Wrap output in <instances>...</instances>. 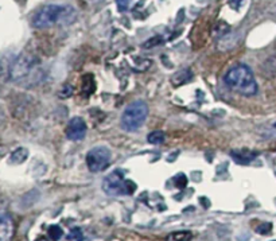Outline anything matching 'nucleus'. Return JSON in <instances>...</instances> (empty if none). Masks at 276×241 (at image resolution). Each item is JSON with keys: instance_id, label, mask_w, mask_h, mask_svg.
Instances as JSON below:
<instances>
[{"instance_id": "nucleus-1", "label": "nucleus", "mask_w": 276, "mask_h": 241, "mask_svg": "<svg viewBox=\"0 0 276 241\" xmlns=\"http://www.w3.org/2000/svg\"><path fill=\"white\" fill-rule=\"evenodd\" d=\"M76 15V9L72 5L47 4L32 16L31 23L35 28H49L55 24H70Z\"/></svg>"}, {"instance_id": "nucleus-2", "label": "nucleus", "mask_w": 276, "mask_h": 241, "mask_svg": "<svg viewBox=\"0 0 276 241\" xmlns=\"http://www.w3.org/2000/svg\"><path fill=\"white\" fill-rule=\"evenodd\" d=\"M224 81L231 91L241 96H255L258 93V82L252 70L247 65H235L225 74Z\"/></svg>"}, {"instance_id": "nucleus-3", "label": "nucleus", "mask_w": 276, "mask_h": 241, "mask_svg": "<svg viewBox=\"0 0 276 241\" xmlns=\"http://www.w3.org/2000/svg\"><path fill=\"white\" fill-rule=\"evenodd\" d=\"M148 115V107L144 101H134L126 108L122 115V128L128 132H134L144 124Z\"/></svg>"}, {"instance_id": "nucleus-4", "label": "nucleus", "mask_w": 276, "mask_h": 241, "mask_svg": "<svg viewBox=\"0 0 276 241\" xmlns=\"http://www.w3.org/2000/svg\"><path fill=\"white\" fill-rule=\"evenodd\" d=\"M135 189V183L126 179L122 170H115L108 174L103 181V190L112 197L131 196Z\"/></svg>"}, {"instance_id": "nucleus-5", "label": "nucleus", "mask_w": 276, "mask_h": 241, "mask_svg": "<svg viewBox=\"0 0 276 241\" xmlns=\"http://www.w3.org/2000/svg\"><path fill=\"white\" fill-rule=\"evenodd\" d=\"M109 163H111V151L107 147H95L86 154V166L92 173L104 171Z\"/></svg>"}, {"instance_id": "nucleus-6", "label": "nucleus", "mask_w": 276, "mask_h": 241, "mask_svg": "<svg viewBox=\"0 0 276 241\" xmlns=\"http://www.w3.org/2000/svg\"><path fill=\"white\" fill-rule=\"evenodd\" d=\"M32 68H34V59L28 54L19 55L15 59L11 68H9V78L12 81H20L27 77L31 73Z\"/></svg>"}, {"instance_id": "nucleus-7", "label": "nucleus", "mask_w": 276, "mask_h": 241, "mask_svg": "<svg viewBox=\"0 0 276 241\" xmlns=\"http://www.w3.org/2000/svg\"><path fill=\"white\" fill-rule=\"evenodd\" d=\"M86 133V124L84 121V119L81 118H73L69 121L68 127H66V136L70 140H81L84 139Z\"/></svg>"}, {"instance_id": "nucleus-8", "label": "nucleus", "mask_w": 276, "mask_h": 241, "mask_svg": "<svg viewBox=\"0 0 276 241\" xmlns=\"http://www.w3.org/2000/svg\"><path fill=\"white\" fill-rule=\"evenodd\" d=\"M15 227L12 219L7 214H0V241H11L14 237Z\"/></svg>"}, {"instance_id": "nucleus-9", "label": "nucleus", "mask_w": 276, "mask_h": 241, "mask_svg": "<svg viewBox=\"0 0 276 241\" xmlns=\"http://www.w3.org/2000/svg\"><path fill=\"white\" fill-rule=\"evenodd\" d=\"M256 132L264 139H276V119L264 121L256 128Z\"/></svg>"}, {"instance_id": "nucleus-10", "label": "nucleus", "mask_w": 276, "mask_h": 241, "mask_svg": "<svg viewBox=\"0 0 276 241\" xmlns=\"http://www.w3.org/2000/svg\"><path fill=\"white\" fill-rule=\"evenodd\" d=\"M193 77V73L189 69H183V70H179L177 73L174 74L171 77V84L175 88L181 87V85H185L186 82H189Z\"/></svg>"}, {"instance_id": "nucleus-11", "label": "nucleus", "mask_w": 276, "mask_h": 241, "mask_svg": "<svg viewBox=\"0 0 276 241\" xmlns=\"http://www.w3.org/2000/svg\"><path fill=\"white\" fill-rule=\"evenodd\" d=\"M231 155L232 158L240 164H248L258 156L256 152H251V151H232Z\"/></svg>"}, {"instance_id": "nucleus-12", "label": "nucleus", "mask_w": 276, "mask_h": 241, "mask_svg": "<svg viewBox=\"0 0 276 241\" xmlns=\"http://www.w3.org/2000/svg\"><path fill=\"white\" fill-rule=\"evenodd\" d=\"M193 239V233L190 231H178L170 233L166 237V241H190Z\"/></svg>"}, {"instance_id": "nucleus-13", "label": "nucleus", "mask_w": 276, "mask_h": 241, "mask_svg": "<svg viewBox=\"0 0 276 241\" xmlns=\"http://www.w3.org/2000/svg\"><path fill=\"white\" fill-rule=\"evenodd\" d=\"M28 156V151L26 150V148H23V147H20V148H16V150L11 154V158H9V162L11 163H15V164H19V163H23L24 160L27 159Z\"/></svg>"}, {"instance_id": "nucleus-14", "label": "nucleus", "mask_w": 276, "mask_h": 241, "mask_svg": "<svg viewBox=\"0 0 276 241\" xmlns=\"http://www.w3.org/2000/svg\"><path fill=\"white\" fill-rule=\"evenodd\" d=\"M147 140L151 144H160L164 141V133L162 131H154L148 133V136H147Z\"/></svg>"}, {"instance_id": "nucleus-15", "label": "nucleus", "mask_w": 276, "mask_h": 241, "mask_svg": "<svg viewBox=\"0 0 276 241\" xmlns=\"http://www.w3.org/2000/svg\"><path fill=\"white\" fill-rule=\"evenodd\" d=\"M62 235H64V232L58 225H53V227L49 228V236L53 241H58L62 237Z\"/></svg>"}, {"instance_id": "nucleus-16", "label": "nucleus", "mask_w": 276, "mask_h": 241, "mask_svg": "<svg viewBox=\"0 0 276 241\" xmlns=\"http://www.w3.org/2000/svg\"><path fill=\"white\" fill-rule=\"evenodd\" d=\"M69 241H82L84 240V235H82V231L80 228H74L70 231V233L68 235Z\"/></svg>"}, {"instance_id": "nucleus-17", "label": "nucleus", "mask_w": 276, "mask_h": 241, "mask_svg": "<svg viewBox=\"0 0 276 241\" xmlns=\"http://www.w3.org/2000/svg\"><path fill=\"white\" fill-rule=\"evenodd\" d=\"M271 228H272L271 224L264 223V224H262V225H259V227L256 228V232L260 233V235H268V233L271 232Z\"/></svg>"}, {"instance_id": "nucleus-18", "label": "nucleus", "mask_w": 276, "mask_h": 241, "mask_svg": "<svg viewBox=\"0 0 276 241\" xmlns=\"http://www.w3.org/2000/svg\"><path fill=\"white\" fill-rule=\"evenodd\" d=\"M174 183H175V186L179 187V189H182V187L186 186L187 179H186V177L183 175V174H179V175H177V177L174 178Z\"/></svg>"}, {"instance_id": "nucleus-19", "label": "nucleus", "mask_w": 276, "mask_h": 241, "mask_svg": "<svg viewBox=\"0 0 276 241\" xmlns=\"http://www.w3.org/2000/svg\"><path fill=\"white\" fill-rule=\"evenodd\" d=\"M130 3H131V0H116V5H118L120 12H126L130 7Z\"/></svg>"}, {"instance_id": "nucleus-20", "label": "nucleus", "mask_w": 276, "mask_h": 241, "mask_svg": "<svg viewBox=\"0 0 276 241\" xmlns=\"http://www.w3.org/2000/svg\"><path fill=\"white\" fill-rule=\"evenodd\" d=\"M72 93H73V88L70 87V85H64L62 89L59 91L58 95L61 99H66V97H69V96H72Z\"/></svg>"}, {"instance_id": "nucleus-21", "label": "nucleus", "mask_w": 276, "mask_h": 241, "mask_svg": "<svg viewBox=\"0 0 276 241\" xmlns=\"http://www.w3.org/2000/svg\"><path fill=\"white\" fill-rule=\"evenodd\" d=\"M162 42H163L162 38H160V37H155V38H152V39H149V41L145 42L144 45H143V47H145V49H148V47H154V46L160 45Z\"/></svg>"}, {"instance_id": "nucleus-22", "label": "nucleus", "mask_w": 276, "mask_h": 241, "mask_svg": "<svg viewBox=\"0 0 276 241\" xmlns=\"http://www.w3.org/2000/svg\"><path fill=\"white\" fill-rule=\"evenodd\" d=\"M35 241H47V240H46L45 237H39V239H36Z\"/></svg>"}]
</instances>
